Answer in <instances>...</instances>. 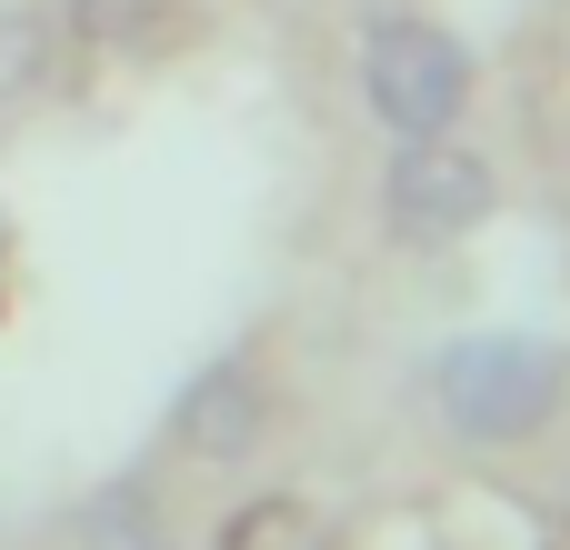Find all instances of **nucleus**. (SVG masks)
<instances>
[{
    "instance_id": "f257e3e1",
    "label": "nucleus",
    "mask_w": 570,
    "mask_h": 550,
    "mask_svg": "<svg viewBox=\"0 0 570 550\" xmlns=\"http://www.w3.org/2000/svg\"><path fill=\"white\" fill-rule=\"evenodd\" d=\"M431 391H441V421H451L461 441H531V431L561 411L570 361L551 341L491 331V341H451L441 371H431Z\"/></svg>"
},
{
    "instance_id": "f03ea898",
    "label": "nucleus",
    "mask_w": 570,
    "mask_h": 550,
    "mask_svg": "<svg viewBox=\"0 0 570 550\" xmlns=\"http://www.w3.org/2000/svg\"><path fill=\"white\" fill-rule=\"evenodd\" d=\"M361 90L381 110L391 140H441L471 100V50L441 30V20H411V10H381L361 30Z\"/></svg>"
},
{
    "instance_id": "7ed1b4c3",
    "label": "nucleus",
    "mask_w": 570,
    "mask_h": 550,
    "mask_svg": "<svg viewBox=\"0 0 570 550\" xmlns=\"http://www.w3.org/2000/svg\"><path fill=\"white\" fill-rule=\"evenodd\" d=\"M491 170L471 160V150H451V140H401L391 150V180H381V210H391V230L401 240H421V251H441V240H461V230H481L491 220Z\"/></svg>"
},
{
    "instance_id": "20e7f679",
    "label": "nucleus",
    "mask_w": 570,
    "mask_h": 550,
    "mask_svg": "<svg viewBox=\"0 0 570 550\" xmlns=\"http://www.w3.org/2000/svg\"><path fill=\"white\" fill-rule=\"evenodd\" d=\"M261 431H271V401H261V381H250L240 361H210V371L180 391V411H170V441H180L190 461H250Z\"/></svg>"
},
{
    "instance_id": "39448f33",
    "label": "nucleus",
    "mask_w": 570,
    "mask_h": 550,
    "mask_svg": "<svg viewBox=\"0 0 570 550\" xmlns=\"http://www.w3.org/2000/svg\"><path fill=\"white\" fill-rule=\"evenodd\" d=\"M220 550H331V531L311 501H250L220 521Z\"/></svg>"
},
{
    "instance_id": "423d86ee",
    "label": "nucleus",
    "mask_w": 570,
    "mask_h": 550,
    "mask_svg": "<svg viewBox=\"0 0 570 550\" xmlns=\"http://www.w3.org/2000/svg\"><path fill=\"white\" fill-rule=\"evenodd\" d=\"M160 10H170V0H70V30L100 40V50H140V40L160 30Z\"/></svg>"
},
{
    "instance_id": "0eeeda50",
    "label": "nucleus",
    "mask_w": 570,
    "mask_h": 550,
    "mask_svg": "<svg viewBox=\"0 0 570 550\" xmlns=\"http://www.w3.org/2000/svg\"><path fill=\"white\" fill-rule=\"evenodd\" d=\"M40 80V20H10L0 30V90H30Z\"/></svg>"
}]
</instances>
